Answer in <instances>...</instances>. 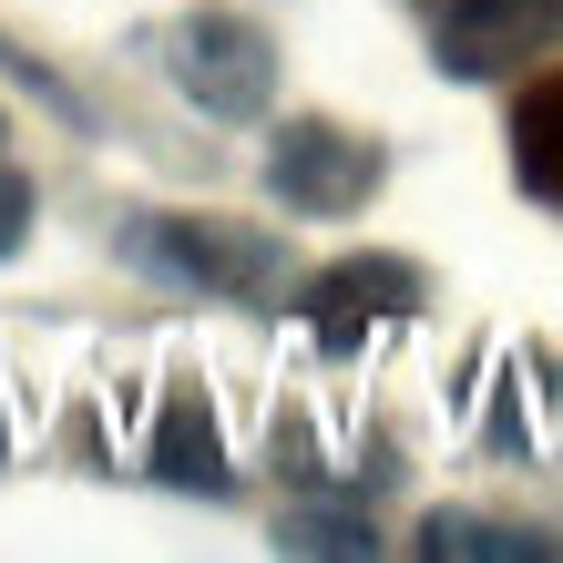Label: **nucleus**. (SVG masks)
Here are the masks:
<instances>
[{"mask_svg": "<svg viewBox=\"0 0 563 563\" xmlns=\"http://www.w3.org/2000/svg\"><path fill=\"white\" fill-rule=\"evenodd\" d=\"M553 42H563V0H441V21H430V52L451 82H503Z\"/></svg>", "mask_w": 563, "mask_h": 563, "instance_id": "nucleus-4", "label": "nucleus"}, {"mask_svg": "<svg viewBox=\"0 0 563 563\" xmlns=\"http://www.w3.org/2000/svg\"><path fill=\"white\" fill-rule=\"evenodd\" d=\"M144 461H154V482H175V492H225V430L206 410V389H164Z\"/></svg>", "mask_w": 563, "mask_h": 563, "instance_id": "nucleus-6", "label": "nucleus"}, {"mask_svg": "<svg viewBox=\"0 0 563 563\" xmlns=\"http://www.w3.org/2000/svg\"><path fill=\"white\" fill-rule=\"evenodd\" d=\"M267 185H277V206L287 216H358L379 195V144L369 134H349V123H287V134L267 144Z\"/></svg>", "mask_w": 563, "mask_h": 563, "instance_id": "nucleus-3", "label": "nucleus"}, {"mask_svg": "<svg viewBox=\"0 0 563 563\" xmlns=\"http://www.w3.org/2000/svg\"><path fill=\"white\" fill-rule=\"evenodd\" d=\"M0 461H11V410H0Z\"/></svg>", "mask_w": 563, "mask_h": 563, "instance_id": "nucleus-10", "label": "nucleus"}, {"mask_svg": "<svg viewBox=\"0 0 563 563\" xmlns=\"http://www.w3.org/2000/svg\"><path fill=\"white\" fill-rule=\"evenodd\" d=\"M134 256L206 297H267L277 287V236H256L236 216H144L134 225Z\"/></svg>", "mask_w": 563, "mask_h": 563, "instance_id": "nucleus-2", "label": "nucleus"}, {"mask_svg": "<svg viewBox=\"0 0 563 563\" xmlns=\"http://www.w3.org/2000/svg\"><path fill=\"white\" fill-rule=\"evenodd\" d=\"M31 236V175H11V164H0V256H11Z\"/></svg>", "mask_w": 563, "mask_h": 563, "instance_id": "nucleus-9", "label": "nucleus"}, {"mask_svg": "<svg viewBox=\"0 0 563 563\" xmlns=\"http://www.w3.org/2000/svg\"><path fill=\"white\" fill-rule=\"evenodd\" d=\"M410 308H420V267H400V256H339L297 287V328L318 349H358L379 328H400Z\"/></svg>", "mask_w": 563, "mask_h": 563, "instance_id": "nucleus-5", "label": "nucleus"}, {"mask_svg": "<svg viewBox=\"0 0 563 563\" xmlns=\"http://www.w3.org/2000/svg\"><path fill=\"white\" fill-rule=\"evenodd\" d=\"M164 73H175V92L195 113H216V123H256L277 103V42L256 21L236 11H195L164 31Z\"/></svg>", "mask_w": 563, "mask_h": 563, "instance_id": "nucleus-1", "label": "nucleus"}, {"mask_svg": "<svg viewBox=\"0 0 563 563\" xmlns=\"http://www.w3.org/2000/svg\"><path fill=\"white\" fill-rule=\"evenodd\" d=\"M420 553H472V563H543L553 543L522 533V522H482V512H430L420 522Z\"/></svg>", "mask_w": 563, "mask_h": 563, "instance_id": "nucleus-7", "label": "nucleus"}, {"mask_svg": "<svg viewBox=\"0 0 563 563\" xmlns=\"http://www.w3.org/2000/svg\"><path fill=\"white\" fill-rule=\"evenodd\" d=\"M287 543H308V553H379V522H358V512H297Z\"/></svg>", "mask_w": 563, "mask_h": 563, "instance_id": "nucleus-8", "label": "nucleus"}]
</instances>
